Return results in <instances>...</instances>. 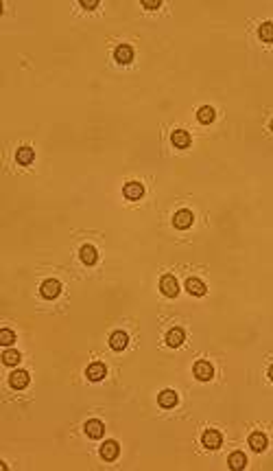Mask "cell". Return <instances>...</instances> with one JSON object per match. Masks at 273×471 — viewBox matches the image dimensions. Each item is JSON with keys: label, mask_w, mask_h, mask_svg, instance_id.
Returning <instances> with one entry per match:
<instances>
[{"label": "cell", "mask_w": 273, "mask_h": 471, "mask_svg": "<svg viewBox=\"0 0 273 471\" xmlns=\"http://www.w3.org/2000/svg\"><path fill=\"white\" fill-rule=\"evenodd\" d=\"M192 373H195V377L199 382H210V379L214 377V366H212L208 360H199L195 368H192Z\"/></svg>", "instance_id": "1"}, {"label": "cell", "mask_w": 273, "mask_h": 471, "mask_svg": "<svg viewBox=\"0 0 273 471\" xmlns=\"http://www.w3.org/2000/svg\"><path fill=\"white\" fill-rule=\"evenodd\" d=\"M160 289H162L164 296H168V298H175V296L179 294V283H177V279H175V276L166 274V276H162V281H160Z\"/></svg>", "instance_id": "2"}, {"label": "cell", "mask_w": 273, "mask_h": 471, "mask_svg": "<svg viewBox=\"0 0 273 471\" xmlns=\"http://www.w3.org/2000/svg\"><path fill=\"white\" fill-rule=\"evenodd\" d=\"M223 443V436L218 430H205L203 436H201V445L205 449H218Z\"/></svg>", "instance_id": "3"}, {"label": "cell", "mask_w": 273, "mask_h": 471, "mask_svg": "<svg viewBox=\"0 0 273 471\" xmlns=\"http://www.w3.org/2000/svg\"><path fill=\"white\" fill-rule=\"evenodd\" d=\"M40 294L44 296L46 300H53V298H57L59 294H62V285H59V281H55V279H48L42 283V287H40Z\"/></svg>", "instance_id": "4"}, {"label": "cell", "mask_w": 273, "mask_h": 471, "mask_svg": "<svg viewBox=\"0 0 273 471\" xmlns=\"http://www.w3.org/2000/svg\"><path fill=\"white\" fill-rule=\"evenodd\" d=\"M120 454V445L116 443V440H105V443L101 445V458L103 460H107V462H112V460H116Z\"/></svg>", "instance_id": "5"}, {"label": "cell", "mask_w": 273, "mask_h": 471, "mask_svg": "<svg viewBox=\"0 0 273 471\" xmlns=\"http://www.w3.org/2000/svg\"><path fill=\"white\" fill-rule=\"evenodd\" d=\"M105 375H107V368H105V364H101V362H92V364L86 368V377L90 382H101Z\"/></svg>", "instance_id": "6"}, {"label": "cell", "mask_w": 273, "mask_h": 471, "mask_svg": "<svg viewBox=\"0 0 273 471\" xmlns=\"http://www.w3.org/2000/svg\"><path fill=\"white\" fill-rule=\"evenodd\" d=\"M192 219H195V217H192L190 210H177L173 217V224H175V228H179V230H186V228L192 226Z\"/></svg>", "instance_id": "7"}, {"label": "cell", "mask_w": 273, "mask_h": 471, "mask_svg": "<svg viewBox=\"0 0 273 471\" xmlns=\"http://www.w3.org/2000/svg\"><path fill=\"white\" fill-rule=\"evenodd\" d=\"M9 386L14 390H22L29 386V373L27 371H16L9 375Z\"/></svg>", "instance_id": "8"}, {"label": "cell", "mask_w": 273, "mask_h": 471, "mask_svg": "<svg viewBox=\"0 0 273 471\" xmlns=\"http://www.w3.org/2000/svg\"><path fill=\"white\" fill-rule=\"evenodd\" d=\"M171 143H173L177 149H186V147H190L192 138H190V134H188L186 130H175L173 134H171Z\"/></svg>", "instance_id": "9"}, {"label": "cell", "mask_w": 273, "mask_h": 471, "mask_svg": "<svg viewBox=\"0 0 273 471\" xmlns=\"http://www.w3.org/2000/svg\"><path fill=\"white\" fill-rule=\"evenodd\" d=\"M123 195L127 197V200H140V197L144 195V186L140 182H127L125 184V189H123Z\"/></svg>", "instance_id": "10"}, {"label": "cell", "mask_w": 273, "mask_h": 471, "mask_svg": "<svg viewBox=\"0 0 273 471\" xmlns=\"http://www.w3.org/2000/svg\"><path fill=\"white\" fill-rule=\"evenodd\" d=\"M157 401H160L162 408H175L177 406V401H179V397H177V392L175 390L166 388V390H162L160 395H157Z\"/></svg>", "instance_id": "11"}, {"label": "cell", "mask_w": 273, "mask_h": 471, "mask_svg": "<svg viewBox=\"0 0 273 471\" xmlns=\"http://www.w3.org/2000/svg\"><path fill=\"white\" fill-rule=\"evenodd\" d=\"M83 430H86V434L90 438L96 440V438H101L103 434H105V425H103L99 419H92V421H88V423L83 425Z\"/></svg>", "instance_id": "12"}, {"label": "cell", "mask_w": 273, "mask_h": 471, "mask_svg": "<svg viewBox=\"0 0 273 471\" xmlns=\"http://www.w3.org/2000/svg\"><path fill=\"white\" fill-rule=\"evenodd\" d=\"M114 59H116L118 64H129L133 59V48L129 44H118L116 51H114Z\"/></svg>", "instance_id": "13"}, {"label": "cell", "mask_w": 273, "mask_h": 471, "mask_svg": "<svg viewBox=\"0 0 273 471\" xmlns=\"http://www.w3.org/2000/svg\"><path fill=\"white\" fill-rule=\"evenodd\" d=\"M127 342H129V337H127L125 331H114V333L109 335V346H112L114 351H125Z\"/></svg>", "instance_id": "14"}, {"label": "cell", "mask_w": 273, "mask_h": 471, "mask_svg": "<svg viewBox=\"0 0 273 471\" xmlns=\"http://www.w3.org/2000/svg\"><path fill=\"white\" fill-rule=\"evenodd\" d=\"M266 445H269V440H266V434H262V432H253L251 436H249V447L253 449V451H264L266 449Z\"/></svg>", "instance_id": "15"}, {"label": "cell", "mask_w": 273, "mask_h": 471, "mask_svg": "<svg viewBox=\"0 0 273 471\" xmlns=\"http://www.w3.org/2000/svg\"><path fill=\"white\" fill-rule=\"evenodd\" d=\"M184 340H186V335H184V331H181L179 327H175V329H171V331L166 333V344H168V346H173V348L181 346V344H184Z\"/></svg>", "instance_id": "16"}, {"label": "cell", "mask_w": 273, "mask_h": 471, "mask_svg": "<svg viewBox=\"0 0 273 471\" xmlns=\"http://www.w3.org/2000/svg\"><path fill=\"white\" fill-rule=\"evenodd\" d=\"M16 160H18V165H22V167L31 165V162L35 160V149H31V147H20V149H18V154H16Z\"/></svg>", "instance_id": "17"}, {"label": "cell", "mask_w": 273, "mask_h": 471, "mask_svg": "<svg viewBox=\"0 0 273 471\" xmlns=\"http://www.w3.org/2000/svg\"><path fill=\"white\" fill-rule=\"evenodd\" d=\"M227 464H229V469H234V471H242L247 467V456L242 454V451H234V454L227 458Z\"/></svg>", "instance_id": "18"}, {"label": "cell", "mask_w": 273, "mask_h": 471, "mask_svg": "<svg viewBox=\"0 0 273 471\" xmlns=\"http://www.w3.org/2000/svg\"><path fill=\"white\" fill-rule=\"evenodd\" d=\"M186 289H188V294H192V296H203L205 294V283L201 279H188L186 281Z\"/></svg>", "instance_id": "19"}, {"label": "cell", "mask_w": 273, "mask_h": 471, "mask_svg": "<svg viewBox=\"0 0 273 471\" xmlns=\"http://www.w3.org/2000/svg\"><path fill=\"white\" fill-rule=\"evenodd\" d=\"M79 257H81V261L86 263V265H94V263H96V259H99V255H96V248H94V246H83V248H81V252H79Z\"/></svg>", "instance_id": "20"}, {"label": "cell", "mask_w": 273, "mask_h": 471, "mask_svg": "<svg viewBox=\"0 0 273 471\" xmlns=\"http://www.w3.org/2000/svg\"><path fill=\"white\" fill-rule=\"evenodd\" d=\"M214 107H210V105H203V107H199L197 110V121L199 123H203V125H210L212 121H214Z\"/></svg>", "instance_id": "21"}, {"label": "cell", "mask_w": 273, "mask_h": 471, "mask_svg": "<svg viewBox=\"0 0 273 471\" xmlns=\"http://www.w3.org/2000/svg\"><path fill=\"white\" fill-rule=\"evenodd\" d=\"M258 38L262 42H273V22H262L258 29Z\"/></svg>", "instance_id": "22"}, {"label": "cell", "mask_w": 273, "mask_h": 471, "mask_svg": "<svg viewBox=\"0 0 273 471\" xmlns=\"http://www.w3.org/2000/svg\"><path fill=\"white\" fill-rule=\"evenodd\" d=\"M20 360H22V355L18 353V351H14V348H7V351L3 353V362L7 366H18V364H20Z\"/></svg>", "instance_id": "23"}, {"label": "cell", "mask_w": 273, "mask_h": 471, "mask_svg": "<svg viewBox=\"0 0 273 471\" xmlns=\"http://www.w3.org/2000/svg\"><path fill=\"white\" fill-rule=\"evenodd\" d=\"M16 342V333L11 329H3L0 331V344L3 346H11V344Z\"/></svg>", "instance_id": "24"}, {"label": "cell", "mask_w": 273, "mask_h": 471, "mask_svg": "<svg viewBox=\"0 0 273 471\" xmlns=\"http://www.w3.org/2000/svg\"><path fill=\"white\" fill-rule=\"evenodd\" d=\"M160 0H142V7L144 9H151V11H153V9H157V7H160Z\"/></svg>", "instance_id": "25"}, {"label": "cell", "mask_w": 273, "mask_h": 471, "mask_svg": "<svg viewBox=\"0 0 273 471\" xmlns=\"http://www.w3.org/2000/svg\"><path fill=\"white\" fill-rule=\"evenodd\" d=\"M81 7L83 9H96L99 7V0H81Z\"/></svg>", "instance_id": "26"}, {"label": "cell", "mask_w": 273, "mask_h": 471, "mask_svg": "<svg viewBox=\"0 0 273 471\" xmlns=\"http://www.w3.org/2000/svg\"><path fill=\"white\" fill-rule=\"evenodd\" d=\"M269 377H271V382H273V366L269 368Z\"/></svg>", "instance_id": "27"}, {"label": "cell", "mask_w": 273, "mask_h": 471, "mask_svg": "<svg viewBox=\"0 0 273 471\" xmlns=\"http://www.w3.org/2000/svg\"><path fill=\"white\" fill-rule=\"evenodd\" d=\"M271 132H273V121H271Z\"/></svg>", "instance_id": "28"}]
</instances>
